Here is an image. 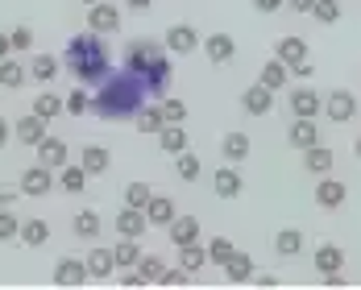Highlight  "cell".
<instances>
[{
    "instance_id": "cell-1",
    "label": "cell",
    "mask_w": 361,
    "mask_h": 290,
    "mask_svg": "<svg viewBox=\"0 0 361 290\" xmlns=\"http://www.w3.org/2000/svg\"><path fill=\"white\" fill-rule=\"evenodd\" d=\"M149 100V87H145L142 75L125 71H109V79L92 92V112L100 120H133Z\"/></svg>"
},
{
    "instance_id": "cell-2",
    "label": "cell",
    "mask_w": 361,
    "mask_h": 290,
    "mask_svg": "<svg viewBox=\"0 0 361 290\" xmlns=\"http://www.w3.org/2000/svg\"><path fill=\"white\" fill-rule=\"evenodd\" d=\"M63 71L71 75L75 83L83 87H100L112 71V54H109V42L104 34L87 30V34H75L63 50Z\"/></svg>"
},
{
    "instance_id": "cell-3",
    "label": "cell",
    "mask_w": 361,
    "mask_h": 290,
    "mask_svg": "<svg viewBox=\"0 0 361 290\" xmlns=\"http://www.w3.org/2000/svg\"><path fill=\"white\" fill-rule=\"evenodd\" d=\"M166 54H171V50H166L158 37H133V42L125 46V67L145 79V75H149V67H154L158 58H166Z\"/></svg>"
},
{
    "instance_id": "cell-4",
    "label": "cell",
    "mask_w": 361,
    "mask_h": 290,
    "mask_svg": "<svg viewBox=\"0 0 361 290\" xmlns=\"http://www.w3.org/2000/svg\"><path fill=\"white\" fill-rule=\"evenodd\" d=\"M324 112H328L332 125H345V120L357 116V96H353L349 87H336V92H328L324 96Z\"/></svg>"
},
{
    "instance_id": "cell-5",
    "label": "cell",
    "mask_w": 361,
    "mask_h": 290,
    "mask_svg": "<svg viewBox=\"0 0 361 290\" xmlns=\"http://www.w3.org/2000/svg\"><path fill=\"white\" fill-rule=\"evenodd\" d=\"M54 187H59V179H54V170L37 162L34 170H25V175H21V187H17V191H21V195H34V199H42V195H50Z\"/></svg>"
},
{
    "instance_id": "cell-6",
    "label": "cell",
    "mask_w": 361,
    "mask_h": 290,
    "mask_svg": "<svg viewBox=\"0 0 361 290\" xmlns=\"http://www.w3.org/2000/svg\"><path fill=\"white\" fill-rule=\"evenodd\" d=\"M87 30H96V34H116L121 30V8L116 4H87Z\"/></svg>"
},
{
    "instance_id": "cell-7",
    "label": "cell",
    "mask_w": 361,
    "mask_h": 290,
    "mask_svg": "<svg viewBox=\"0 0 361 290\" xmlns=\"http://www.w3.org/2000/svg\"><path fill=\"white\" fill-rule=\"evenodd\" d=\"M200 42H204V37L195 34V25H171V30H166V34H162V46H166V50H171V54H195V46H200Z\"/></svg>"
},
{
    "instance_id": "cell-8",
    "label": "cell",
    "mask_w": 361,
    "mask_h": 290,
    "mask_svg": "<svg viewBox=\"0 0 361 290\" xmlns=\"http://www.w3.org/2000/svg\"><path fill=\"white\" fill-rule=\"evenodd\" d=\"M87 278H92L87 261H79V257H59V265H54V286H83Z\"/></svg>"
},
{
    "instance_id": "cell-9",
    "label": "cell",
    "mask_w": 361,
    "mask_h": 290,
    "mask_svg": "<svg viewBox=\"0 0 361 290\" xmlns=\"http://www.w3.org/2000/svg\"><path fill=\"white\" fill-rule=\"evenodd\" d=\"M287 104H290V116H307V120H316V116L324 112V96L312 92V87H295Z\"/></svg>"
},
{
    "instance_id": "cell-10",
    "label": "cell",
    "mask_w": 361,
    "mask_h": 290,
    "mask_svg": "<svg viewBox=\"0 0 361 290\" xmlns=\"http://www.w3.org/2000/svg\"><path fill=\"white\" fill-rule=\"evenodd\" d=\"M290 149H312V145H320V125L316 120H307V116H290V133H287Z\"/></svg>"
},
{
    "instance_id": "cell-11",
    "label": "cell",
    "mask_w": 361,
    "mask_h": 290,
    "mask_svg": "<svg viewBox=\"0 0 361 290\" xmlns=\"http://www.w3.org/2000/svg\"><path fill=\"white\" fill-rule=\"evenodd\" d=\"M171 83H175V67H171V54H166V58H158V63L149 67V75H145V87H149V96H154V100H166Z\"/></svg>"
},
{
    "instance_id": "cell-12",
    "label": "cell",
    "mask_w": 361,
    "mask_h": 290,
    "mask_svg": "<svg viewBox=\"0 0 361 290\" xmlns=\"http://www.w3.org/2000/svg\"><path fill=\"white\" fill-rule=\"evenodd\" d=\"M241 108L250 112V116H270L274 112V92L266 83H253V87L241 92Z\"/></svg>"
},
{
    "instance_id": "cell-13",
    "label": "cell",
    "mask_w": 361,
    "mask_h": 290,
    "mask_svg": "<svg viewBox=\"0 0 361 290\" xmlns=\"http://www.w3.org/2000/svg\"><path fill=\"white\" fill-rule=\"evenodd\" d=\"M212 191H216L220 199H237V195L245 191V179H241L237 162H224V166H220L216 179H212Z\"/></svg>"
},
{
    "instance_id": "cell-14",
    "label": "cell",
    "mask_w": 361,
    "mask_h": 290,
    "mask_svg": "<svg viewBox=\"0 0 361 290\" xmlns=\"http://www.w3.org/2000/svg\"><path fill=\"white\" fill-rule=\"evenodd\" d=\"M67 158H71V149H67V141L63 137H42V145H37V162L42 166H50V170H63L67 166Z\"/></svg>"
},
{
    "instance_id": "cell-15",
    "label": "cell",
    "mask_w": 361,
    "mask_h": 290,
    "mask_svg": "<svg viewBox=\"0 0 361 290\" xmlns=\"http://www.w3.org/2000/svg\"><path fill=\"white\" fill-rule=\"evenodd\" d=\"M13 137H17L21 145H34V149H37V145H42V137H46V120L30 108L21 120H17V125H13Z\"/></svg>"
},
{
    "instance_id": "cell-16",
    "label": "cell",
    "mask_w": 361,
    "mask_h": 290,
    "mask_svg": "<svg viewBox=\"0 0 361 290\" xmlns=\"http://www.w3.org/2000/svg\"><path fill=\"white\" fill-rule=\"evenodd\" d=\"M204 54H208V63L224 67V63H233V58H237V42H233L228 34H208V37H204Z\"/></svg>"
},
{
    "instance_id": "cell-17",
    "label": "cell",
    "mask_w": 361,
    "mask_h": 290,
    "mask_svg": "<svg viewBox=\"0 0 361 290\" xmlns=\"http://www.w3.org/2000/svg\"><path fill=\"white\" fill-rule=\"evenodd\" d=\"M345 195H349V187L341 179H324V175H320V182H316V203H320L324 212H336V208L345 203Z\"/></svg>"
},
{
    "instance_id": "cell-18",
    "label": "cell",
    "mask_w": 361,
    "mask_h": 290,
    "mask_svg": "<svg viewBox=\"0 0 361 290\" xmlns=\"http://www.w3.org/2000/svg\"><path fill=\"white\" fill-rule=\"evenodd\" d=\"M274 58H283L290 71H295V67H303V63H307V42H303L299 34L279 37V46H274Z\"/></svg>"
},
{
    "instance_id": "cell-19",
    "label": "cell",
    "mask_w": 361,
    "mask_h": 290,
    "mask_svg": "<svg viewBox=\"0 0 361 290\" xmlns=\"http://www.w3.org/2000/svg\"><path fill=\"white\" fill-rule=\"evenodd\" d=\"M145 228H149V220H145V208H121L116 212V237H142Z\"/></svg>"
},
{
    "instance_id": "cell-20",
    "label": "cell",
    "mask_w": 361,
    "mask_h": 290,
    "mask_svg": "<svg viewBox=\"0 0 361 290\" xmlns=\"http://www.w3.org/2000/svg\"><path fill=\"white\" fill-rule=\"evenodd\" d=\"M175 216H179L175 199H166V195H149V203H145V220H149L154 228H171V220Z\"/></svg>"
},
{
    "instance_id": "cell-21",
    "label": "cell",
    "mask_w": 361,
    "mask_h": 290,
    "mask_svg": "<svg viewBox=\"0 0 361 290\" xmlns=\"http://www.w3.org/2000/svg\"><path fill=\"white\" fill-rule=\"evenodd\" d=\"M250 149H253V141L245 133H224V137H220V158H224V162H237V166H241V162L250 158Z\"/></svg>"
},
{
    "instance_id": "cell-22",
    "label": "cell",
    "mask_w": 361,
    "mask_h": 290,
    "mask_svg": "<svg viewBox=\"0 0 361 290\" xmlns=\"http://www.w3.org/2000/svg\"><path fill=\"white\" fill-rule=\"evenodd\" d=\"M166 232H171V245H175V249H179V245H195V241H200V220L195 216H175Z\"/></svg>"
},
{
    "instance_id": "cell-23",
    "label": "cell",
    "mask_w": 361,
    "mask_h": 290,
    "mask_svg": "<svg viewBox=\"0 0 361 290\" xmlns=\"http://www.w3.org/2000/svg\"><path fill=\"white\" fill-rule=\"evenodd\" d=\"M312 261H316L320 278H324V274H341V270H345V249H341V245H320V249L312 253Z\"/></svg>"
},
{
    "instance_id": "cell-24",
    "label": "cell",
    "mask_w": 361,
    "mask_h": 290,
    "mask_svg": "<svg viewBox=\"0 0 361 290\" xmlns=\"http://www.w3.org/2000/svg\"><path fill=\"white\" fill-rule=\"evenodd\" d=\"M79 166H83L87 175H104L112 166V153L104 145H83V149H79Z\"/></svg>"
},
{
    "instance_id": "cell-25",
    "label": "cell",
    "mask_w": 361,
    "mask_h": 290,
    "mask_svg": "<svg viewBox=\"0 0 361 290\" xmlns=\"http://www.w3.org/2000/svg\"><path fill=\"white\" fill-rule=\"evenodd\" d=\"M257 83H266L270 92H283L290 83V67L283 58H270V63H262V75H257Z\"/></svg>"
},
{
    "instance_id": "cell-26",
    "label": "cell",
    "mask_w": 361,
    "mask_h": 290,
    "mask_svg": "<svg viewBox=\"0 0 361 290\" xmlns=\"http://www.w3.org/2000/svg\"><path fill=\"white\" fill-rule=\"evenodd\" d=\"M224 278L228 282H253V257L241 253V249H233V257L224 261Z\"/></svg>"
},
{
    "instance_id": "cell-27",
    "label": "cell",
    "mask_w": 361,
    "mask_h": 290,
    "mask_svg": "<svg viewBox=\"0 0 361 290\" xmlns=\"http://www.w3.org/2000/svg\"><path fill=\"white\" fill-rule=\"evenodd\" d=\"M332 162H336V158H332V149H328L324 141L312 145V149H303V170H312V175H328Z\"/></svg>"
},
{
    "instance_id": "cell-28",
    "label": "cell",
    "mask_w": 361,
    "mask_h": 290,
    "mask_svg": "<svg viewBox=\"0 0 361 290\" xmlns=\"http://www.w3.org/2000/svg\"><path fill=\"white\" fill-rule=\"evenodd\" d=\"M133 125H137V133H149V137H158V133H162V125H166V116H162V104H145V108L133 116Z\"/></svg>"
},
{
    "instance_id": "cell-29",
    "label": "cell",
    "mask_w": 361,
    "mask_h": 290,
    "mask_svg": "<svg viewBox=\"0 0 361 290\" xmlns=\"http://www.w3.org/2000/svg\"><path fill=\"white\" fill-rule=\"evenodd\" d=\"M303 245H307V241H303L299 228H283V232H274V253L279 257H299L303 253Z\"/></svg>"
},
{
    "instance_id": "cell-30",
    "label": "cell",
    "mask_w": 361,
    "mask_h": 290,
    "mask_svg": "<svg viewBox=\"0 0 361 290\" xmlns=\"http://www.w3.org/2000/svg\"><path fill=\"white\" fill-rule=\"evenodd\" d=\"M112 257H116V270H133L142 261V249H137V237H121L112 245Z\"/></svg>"
},
{
    "instance_id": "cell-31",
    "label": "cell",
    "mask_w": 361,
    "mask_h": 290,
    "mask_svg": "<svg viewBox=\"0 0 361 290\" xmlns=\"http://www.w3.org/2000/svg\"><path fill=\"white\" fill-rule=\"evenodd\" d=\"M17 241H25L30 249L46 245V241H50V224H46V220H21V232H17Z\"/></svg>"
},
{
    "instance_id": "cell-32",
    "label": "cell",
    "mask_w": 361,
    "mask_h": 290,
    "mask_svg": "<svg viewBox=\"0 0 361 290\" xmlns=\"http://www.w3.org/2000/svg\"><path fill=\"white\" fill-rule=\"evenodd\" d=\"M25 79H30V67H21L17 58H0V87L17 92V87H21Z\"/></svg>"
},
{
    "instance_id": "cell-33",
    "label": "cell",
    "mask_w": 361,
    "mask_h": 290,
    "mask_svg": "<svg viewBox=\"0 0 361 290\" xmlns=\"http://www.w3.org/2000/svg\"><path fill=\"white\" fill-rule=\"evenodd\" d=\"M71 228H75L79 241H96V237H100V216H96L92 208H83V212H75Z\"/></svg>"
},
{
    "instance_id": "cell-34",
    "label": "cell",
    "mask_w": 361,
    "mask_h": 290,
    "mask_svg": "<svg viewBox=\"0 0 361 290\" xmlns=\"http://www.w3.org/2000/svg\"><path fill=\"white\" fill-rule=\"evenodd\" d=\"M87 179H92V175H87L83 166H63V170H59V187H63L67 195H83Z\"/></svg>"
},
{
    "instance_id": "cell-35",
    "label": "cell",
    "mask_w": 361,
    "mask_h": 290,
    "mask_svg": "<svg viewBox=\"0 0 361 290\" xmlns=\"http://www.w3.org/2000/svg\"><path fill=\"white\" fill-rule=\"evenodd\" d=\"M34 112L42 116V120H54V116H63L67 112V100L63 96H54V92H42L34 100Z\"/></svg>"
},
{
    "instance_id": "cell-36",
    "label": "cell",
    "mask_w": 361,
    "mask_h": 290,
    "mask_svg": "<svg viewBox=\"0 0 361 290\" xmlns=\"http://www.w3.org/2000/svg\"><path fill=\"white\" fill-rule=\"evenodd\" d=\"M179 265L187 274H195V270H204L208 265V249L195 241V245H179Z\"/></svg>"
},
{
    "instance_id": "cell-37",
    "label": "cell",
    "mask_w": 361,
    "mask_h": 290,
    "mask_svg": "<svg viewBox=\"0 0 361 290\" xmlns=\"http://www.w3.org/2000/svg\"><path fill=\"white\" fill-rule=\"evenodd\" d=\"M87 270H92V278H96V282H100V278H109L112 270H116L112 249H92V253H87Z\"/></svg>"
},
{
    "instance_id": "cell-38",
    "label": "cell",
    "mask_w": 361,
    "mask_h": 290,
    "mask_svg": "<svg viewBox=\"0 0 361 290\" xmlns=\"http://www.w3.org/2000/svg\"><path fill=\"white\" fill-rule=\"evenodd\" d=\"M158 145H162V153H183V149H187V133H183V125H162Z\"/></svg>"
},
{
    "instance_id": "cell-39",
    "label": "cell",
    "mask_w": 361,
    "mask_h": 290,
    "mask_svg": "<svg viewBox=\"0 0 361 290\" xmlns=\"http://www.w3.org/2000/svg\"><path fill=\"white\" fill-rule=\"evenodd\" d=\"M59 71H63V63H59L54 54H37L34 63H30V75H34L37 83H50Z\"/></svg>"
},
{
    "instance_id": "cell-40",
    "label": "cell",
    "mask_w": 361,
    "mask_h": 290,
    "mask_svg": "<svg viewBox=\"0 0 361 290\" xmlns=\"http://www.w3.org/2000/svg\"><path fill=\"white\" fill-rule=\"evenodd\" d=\"M200 170H204V166H200V158H195L191 149L175 153V175H179L183 182H195V179H200Z\"/></svg>"
},
{
    "instance_id": "cell-41",
    "label": "cell",
    "mask_w": 361,
    "mask_h": 290,
    "mask_svg": "<svg viewBox=\"0 0 361 290\" xmlns=\"http://www.w3.org/2000/svg\"><path fill=\"white\" fill-rule=\"evenodd\" d=\"M137 270H142L145 286H162V274H166L162 257H145V253H142V261H137Z\"/></svg>"
},
{
    "instance_id": "cell-42",
    "label": "cell",
    "mask_w": 361,
    "mask_h": 290,
    "mask_svg": "<svg viewBox=\"0 0 361 290\" xmlns=\"http://www.w3.org/2000/svg\"><path fill=\"white\" fill-rule=\"evenodd\" d=\"M87 112H92V92L79 83L71 96H67V116H87Z\"/></svg>"
},
{
    "instance_id": "cell-43",
    "label": "cell",
    "mask_w": 361,
    "mask_h": 290,
    "mask_svg": "<svg viewBox=\"0 0 361 290\" xmlns=\"http://www.w3.org/2000/svg\"><path fill=\"white\" fill-rule=\"evenodd\" d=\"M341 13H345V8H341V0H316V8H312V17H316L320 25H336V21H341Z\"/></svg>"
},
{
    "instance_id": "cell-44",
    "label": "cell",
    "mask_w": 361,
    "mask_h": 290,
    "mask_svg": "<svg viewBox=\"0 0 361 290\" xmlns=\"http://www.w3.org/2000/svg\"><path fill=\"white\" fill-rule=\"evenodd\" d=\"M228 257H233V241H228V237H212V241H208V261L224 270V261H228Z\"/></svg>"
},
{
    "instance_id": "cell-45",
    "label": "cell",
    "mask_w": 361,
    "mask_h": 290,
    "mask_svg": "<svg viewBox=\"0 0 361 290\" xmlns=\"http://www.w3.org/2000/svg\"><path fill=\"white\" fill-rule=\"evenodd\" d=\"M149 195H154L149 182H129V187H125V203H129V208H145Z\"/></svg>"
},
{
    "instance_id": "cell-46",
    "label": "cell",
    "mask_w": 361,
    "mask_h": 290,
    "mask_svg": "<svg viewBox=\"0 0 361 290\" xmlns=\"http://www.w3.org/2000/svg\"><path fill=\"white\" fill-rule=\"evenodd\" d=\"M187 104H183V100H175V96H166V100H162V116H166V125H183V120H187Z\"/></svg>"
},
{
    "instance_id": "cell-47",
    "label": "cell",
    "mask_w": 361,
    "mask_h": 290,
    "mask_svg": "<svg viewBox=\"0 0 361 290\" xmlns=\"http://www.w3.org/2000/svg\"><path fill=\"white\" fill-rule=\"evenodd\" d=\"M17 232H21V220L8 208H0V241H17Z\"/></svg>"
},
{
    "instance_id": "cell-48",
    "label": "cell",
    "mask_w": 361,
    "mask_h": 290,
    "mask_svg": "<svg viewBox=\"0 0 361 290\" xmlns=\"http://www.w3.org/2000/svg\"><path fill=\"white\" fill-rule=\"evenodd\" d=\"M191 278H195V274H187V270H166V274H162V286H187V282H191Z\"/></svg>"
},
{
    "instance_id": "cell-49",
    "label": "cell",
    "mask_w": 361,
    "mask_h": 290,
    "mask_svg": "<svg viewBox=\"0 0 361 290\" xmlns=\"http://www.w3.org/2000/svg\"><path fill=\"white\" fill-rule=\"evenodd\" d=\"M13 50H30V42H34V30H30V25H17V30H13Z\"/></svg>"
},
{
    "instance_id": "cell-50",
    "label": "cell",
    "mask_w": 361,
    "mask_h": 290,
    "mask_svg": "<svg viewBox=\"0 0 361 290\" xmlns=\"http://www.w3.org/2000/svg\"><path fill=\"white\" fill-rule=\"evenodd\" d=\"M121 286H125V290H133V286H145L142 270H137V265H133V270H125V274H121Z\"/></svg>"
},
{
    "instance_id": "cell-51",
    "label": "cell",
    "mask_w": 361,
    "mask_h": 290,
    "mask_svg": "<svg viewBox=\"0 0 361 290\" xmlns=\"http://www.w3.org/2000/svg\"><path fill=\"white\" fill-rule=\"evenodd\" d=\"M283 4H287V0H253V8H257V13H266V17H270V13H279Z\"/></svg>"
},
{
    "instance_id": "cell-52",
    "label": "cell",
    "mask_w": 361,
    "mask_h": 290,
    "mask_svg": "<svg viewBox=\"0 0 361 290\" xmlns=\"http://www.w3.org/2000/svg\"><path fill=\"white\" fill-rule=\"evenodd\" d=\"M287 8H295V13H312L316 0H287Z\"/></svg>"
},
{
    "instance_id": "cell-53",
    "label": "cell",
    "mask_w": 361,
    "mask_h": 290,
    "mask_svg": "<svg viewBox=\"0 0 361 290\" xmlns=\"http://www.w3.org/2000/svg\"><path fill=\"white\" fill-rule=\"evenodd\" d=\"M8 54H13V37L0 34V58H8Z\"/></svg>"
},
{
    "instance_id": "cell-54",
    "label": "cell",
    "mask_w": 361,
    "mask_h": 290,
    "mask_svg": "<svg viewBox=\"0 0 361 290\" xmlns=\"http://www.w3.org/2000/svg\"><path fill=\"white\" fill-rule=\"evenodd\" d=\"M253 282H257V286H274L279 278H274V274H253Z\"/></svg>"
},
{
    "instance_id": "cell-55",
    "label": "cell",
    "mask_w": 361,
    "mask_h": 290,
    "mask_svg": "<svg viewBox=\"0 0 361 290\" xmlns=\"http://www.w3.org/2000/svg\"><path fill=\"white\" fill-rule=\"evenodd\" d=\"M8 137H13V125H8V120H4V116H0V145L8 141Z\"/></svg>"
},
{
    "instance_id": "cell-56",
    "label": "cell",
    "mask_w": 361,
    "mask_h": 290,
    "mask_svg": "<svg viewBox=\"0 0 361 290\" xmlns=\"http://www.w3.org/2000/svg\"><path fill=\"white\" fill-rule=\"evenodd\" d=\"M13 195H17V191H8V187H0V208H8V203H13Z\"/></svg>"
},
{
    "instance_id": "cell-57",
    "label": "cell",
    "mask_w": 361,
    "mask_h": 290,
    "mask_svg": "<svg viewBox=\"0 0 361 290\" xmlns=\"http://www.w3.org/2000/svg\"><path fill=\"white\" fill-rule=\"evenodd\" d=\"M125 4H129V8H137V13H142V8H149V4H154V0H125Z\"/></svg>"
},
{
    "instance_id": "cell-58",
    "label": "cell",
    "mask_w": 361,
    "mask_h": 290,
    "mask_svg": "<svg viewBox=\"0 0 361 290\" xmlns=\"http://www.w3.org/2000/svg\"><path fill=\"white\" fill-rule=\"evenodd\" d=\"M353 153H357V158H361V137H357V141H353Z\"/></svg>"
},
{
    "instance_id": "cell-59",
    "label": "cell",
    "mask_w": 361,
    "mask_h": 290,
    "mask_svg": "<svg viewBox=\"0 0 361 290\" xmlns=\"http://www.w3.org/2000/svg\"><path fill=\"white\" fill-rule=\"evenodd\" d=\"M79 4H100V0H79Z\"/></svg>"
}]
</instances>
